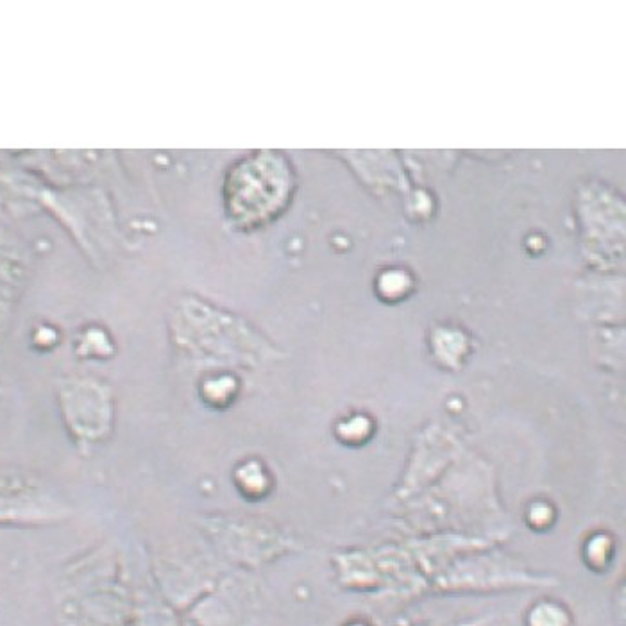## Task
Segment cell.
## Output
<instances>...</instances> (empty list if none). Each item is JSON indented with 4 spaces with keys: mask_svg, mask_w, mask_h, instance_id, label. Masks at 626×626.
I'll return each mask as SVG.
<instances>
[{
    "mask_svg": "<svg viewBox=\"0 0 626 626\" xmlns=\"http://www.w3.org/2000/svg\"><path fill=\"white\" fill-rule=\"evenodd\" d=\"M529 626H567V616L559 606L542 603L532 612Z\"/></svg>",
    "mask_w": 626,
    "mask_h": 626,
    "instance_id": "cell-1",
    "label": "cell"
}]
</instances>
